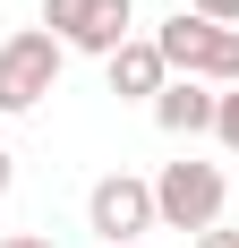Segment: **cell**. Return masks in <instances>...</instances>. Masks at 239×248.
<instances>
[{
    "instance_id": "1",
    "label": "cell",
    "mask_w": 239,
    "mask_h": 248,
    "mask_svg": "<svg viewBox=\"0 0 239 248\" xmlns=\"http://www.w3.org/2000/svg\"><path fill=\"white\" fill-rule=\"evenodd\" d=\"M154 51L171 60V77H196V86H239V26H214L179 9L171 26H154Z\"/></svg>"
},
{
    "instance_id": "2",
    "label": "cell",
    "mask_w": 239,
    "mask_h": 248,
    "mask_svg": "<svg viewBox=\"0 0 239 248\" xmlns=\"http://www.w3.org/2000/svg\"><path fill=\"white\" fill-rule=\"evenodd\" d=\"M222 197H231V180H222V163H196V154H179V163H163L154 171V223L163 231H214L222 223Z\"/></svg>"
},
{
    "instance_id": "3",
    "label": "cell",
    "mask_w": 239,
    "mask_h": 248,
    "mask_svg": "<svg viewBox=\"0 0 239 248\" xmlns=\"http://www.w3.org/2000/svg\"><path fill=\"white\" fill-rule=\"evenodd\" d=\"M60 69H69V51L51 43L43 26H17V34L0 43V120H26V111L60 86Z\"/></svg>"
},
{
    "instance_id": "4",
    "label": "cell",
    "mask_w": 239,
    "mask_h": 248,
    "mask_svg": "<svg viewBox=\"0 0 239 248\" xmlns=\"http://www.w3.org/2000/svg\"><path fill=\"white\" fill-rule=\"evenodd\" d=\"M43 34H51L60 51L111 60V51L137 34V0H43Z\"/></svg>"
},
{
    "instance_id": "5",
    "label": "cell",
    "mask_w": 239,
    "mask_h": 248,
    "mask_svg": "<svg viewBox=\"0 0 239 248\" xmlns=\"http://www.w3.org/2000/svg\"><path fill=\"white\" fill-rule=\"evenodd\" d=\"M86 231H94L103 248H128V240H145V231H163L154 223V180H137V171L94 180V188H86Z\"/></svg>"
},
{
    "instance_id": "6",
    "label": "cell",
    "mask_w": 239,
    "mask_h": 248,
    "mask_svg": "<svg viewBox=\"0 0 239 248\" xmlns=\"http://www.w3.org/2000/svg\"><path fill=\"white\" fill-rule=\"evenodd\" d=\"M103 77H111V94H120V103H154V94L171 86V60L154 51V34H128V43L103 60Z\"/></svg>"
},
{
    "instance_id": "7",
    "label": "cell",
    "mask_w": 239,
    "mask_h": 248,
    "mask_svg": "<svg viewBox=\"0 0 239 248\" xmlns=\"http://www.w3.org/2000/svg\"><path fill=\"white\" fill-rule=\"evenodd\" d=\"M214 86H196V77H171L163 94L145 103V111H154V128H163V137H214Z\"/></svg>"
},
{
    "instance_id": "8",
    "label": "cell",
    "mask_w": 239,
    "mask_h": 248,
    "mask_svg": "<svg viewBox=\"0 0 239 248\" xmlns=\"http://www.w3.org/2000/svg\"><path fill=\"white\" fill-rule=\"evenodd\" d=\"M214 137L239 154V86H222V103H214Z\"/></svg>"
},
{
    "instance_id": "9",
    "label": "cell",
    "mask_w": 239,
    "mask_h": 248,
    "mask_svg": "<svg viewBox=\"0 0 239 248\" xmlns=\"http://www.w3.org/2000/svg\"><path fill=\"white\" fill-rule=\"evenodd\" d=\"M179 9H196V17H214V26H239V0H179Z\"/></svg>"
},
{
    "instance_id": "10",
    "label": "cell",
    "mask_w": 239,
    "mask_h": 248,
    "mask_svg": "<svg viewBox=\"0 0 239 248\" xmlns=\"http://www.w3.org/2000/svg\"><path fill=\"white\" fill-rule=\"evenodd\" d=\"M188 248H239V231H231V223H214V231H196Z\"/></svg>"
},
{
    "instance_id": "11",
    "label": "cell",
    "mask_w": 239,
    "mask_h": 248,
    "mask_svg": "<svg viewBox=\"0 0 239 248\" xmlns=\"http://www.w3.org/2000/svg\"><path fill=\"white\" fill-rule=\"evenodd\" d=\"M9 188H17V154L0 146V197H9Z\"/></svg>"
},
{
    "instance_id": "12",
    "label": "cell",
    "mask_w": 239,
    "mask_h": 248,
    "mask_svg": "<svg viewBox=\"0 0 239 248\" xmlns=\"http://www.w3.org/2000/svg\"><path fill=\"white\" fill-rule=\"evenodd\" d=\"M0 248H51V240H43V231H9Z\"/></svg>"
},
{
    "instance_id": "13",
    "label": "cell",
    "mask_w": 239,
    "mask_h": 248,
    "mask_svg": "<svg viewBox=\"0 0 239 248\" xmlns=\"http://www.w3.org/2000/svg\"><path fill=\"white\" fill-rule=\"evenodd\" d=\"M128 248H145V240H128Z\"/></svg>"
}]
</instances>
